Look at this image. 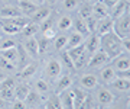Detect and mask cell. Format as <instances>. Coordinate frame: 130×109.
Wrapping results in <instances>:
<instances>
[{
    "label": "cell",
    "instance_id": "d4e9b609",
    "mask_svg": "<svg viewBox=\"0 0 130 109\" xmlns=\"http://www.w3.org/2000/svg\"><path fill=\"white\" fill-rule=\"evenodd\" d=\"M72 25L75 26V31L78 33H81L83 37H87L90 33L88 28H87V23H85V19H83V18H78V19L72 20Z\"/></svg>",
    "mask_w": 130,
    "mask_h": 109
},
{
    "label": "cell",
    "instance_id": "277c9868",
    "mask_svg": "<svg viewBox=\"0 0 130 109\" xmlns=\"http://www.w3.org/2000/svg\"><path fill=\"white\" fill-rule=\"evenodd\" d=\"M61 73H62V63L59 60H56V58H51L46 63V67H45L46 77L49 80H56L61 76Z\"/></svg>",
    "mask_w": 130,
    "mask_h": 109
},
{
    "label": "cell",
    "instance_id": "ba28073f",
    "mask_svg": "<svg viewBox=\"0 0 130 109\" xmlns=\"http://www.w3.org/2000/svg\"><path fill=\"white\" fill-rule=\"evenodd\" d=\"M113 22H114V20H113L110 16H106V18L97 19L95 33H97V35H104V33H107V32H111L113 31Z\"/></svg>",
    "mask_w": 130,
    "mask_h": 109
},
{
    "label": "cell",
    "instance_id": "9a60e30c",
    "mask_svg": "<svg viewBox=\"0 0 130 109\" xmlns=\"http://www.w3.org/2000/svg\"><path fill=\"white\" fill-rule=\"evenodd\" d=\"M58 96H59V100H61V108L72 109V90L70 87L62 90Z\"/></svg>",
    "mask_w": 130,
    "mask_h": 109
},
{
    "label": "cell",
    "instance_id": "484cf974",
    "mask_svg": "<svg viewBox=\"0 0 130 109\" xmlns=\"http://www.w3.org/2000/svg\"><path fill=\"white\" fill-rule=\"evenodd\" d=\"M84 44V37L81 33H78L77 31L72 32L68 37V42H67V48H72V47H77V45H81Z\"/></svg>",
    "mask_w": 130,
    "mask_h": 109
},
{
    "label": "cell",
    "instance_id": "74e56055",
    "mask_svg": "<svg viewBox=\"0 0 130 109\" xmlns=\"http://www.w3.org/2000/svg\"><path fill=\"white\" fill-rule=\"evenodd\" d=\"M0 68H2V70H6V71L13 73V71L16 70V64H13V63L5 60L3 57H0Z\"/></svg>",
    "mask_w": 130,
    "mask_h": 109
},
{
    "label": "cell",
    "instance_id": "8992f818",
    "mask_svg": "<svg viewBox=\"0 0 130 109\" xmlns=\"http://www.w3.org/2000/svg\"><path fill=\"white\" fill-rule=\"evenodd\" d=\"M84 48L88 54H94L95 51L100 50V35L95 32L88 33L87 38H84Z\"/></svg>",
    "mask_w": 130,
    "mask_h": 109
},
{
    "label": "cell",
    "instance_id": "7402d4cb",
    "mask_svg": "<svg viewBox=\"0 0 130 109\" xmlns=\"http://www.w3.org/2000/svg\"><path fill=\"white\" fill-rule=\"evenodd\" d=\"M0 26H2V29H3V32H5L6 35H18V33H20V31H22V28H19V26L10 23V22H7V20H5V19L0 22Z\"/></svg>",
    "mask_w": 130,
    "mask_h": 109
},
{
    "label": "cell",
    "instance_id": "60d3db41",
    "mask_svg": "<svg viewBox=\"0 0 130 109\" xmlns=\"http://www.w3.org/2000/svg\"><path fill=\"white\" fill-rule=\"evenodd\" d=\"M12 47H18V41L13 38H5L2 39L0 42V50H6V48H12Z\"/></svg>",
    "mask_w": 130,
    "mask_h": 109
},
{
    "label": "cell",
    "instance_id": "ac0fdd59",
    "mask_svg": "<svg viewBox=\"0 0 130 109\" xmlns=\"http://www.w3.org/2000/svg\"><path fill=\"white\" fill-rule=\"evenodd\" d=\"M18 16H23L20 9L18 6H5L0 10V18L6 19V18H18Z\"/></svg>",
    "mask_w": 130,
    "mask_h": 109
},
{
    "label": "cell",
    "instance_id": "7c38bea8",
    "mask_svg": "<svg viewBox=\"0 0 130 109\" xmlns=\"http://www.w3.org/2000/svg\"><path fill=\"white\" fill-rule=\"evenodd\" d=\"M18 3H19L18 7L20 9V12H22L23 16H32V15L35 13V10L39 7L38 5L32 3L30 0H19Z\"/></svg>",
    "mask_w": 130,
    "mask_h": 109
},
{
    "label": "cell",
    "instance_id": "680465c9",
    "mask_svg": "<svg viewBox=\"0 0 130 109\" xmlns=\"http://www.w3.org/2000/svg\"><path fill=\"white\" fill-rule=\"evenodd\" d=\"M14 2H19V0H14Z\"/></svg>",
    "mask_w": 130,
    "mask_h": 109
},
{
    "label": "cell",
    "instance_id": "8fae6325",
    "mask_svg": "<svg viewBox=\"0 0 130 109\" xmlns=\"http://www.w3.org/2000/svg\"><path fill=\"white\" fill-rule=\"evenodd\" d=\"M0 57H3L5 60L13 63L18 66L19 64V50L18 47H12V48H6V50H0Z\"/></svg>",
    "mask_w": 130,
    "mask_h": 109
},
{
    "label": "cell",
    "instance_id": "3957f363",
    "mask_svg": "<svg viewBox=\"0 0 130 109\" xmlns=\"http://www.w3.org/2000/svg\"><path fill=\"white\" fill-rule=\"evenodd\" d=\"M110 61H111V58L108 57L103 50H98L94 54H91L90 61H88V67H91V68H101V67L107 66Z\"/></svg>",
    "mask_w": 130,
    "mask_h": 109
},
{
    "label": "cell",
    "instance_id": "e0dca14e",
    "mask_svg": "<svg viewBox=\"0 0 130 109\" xmlns=\"http://www.w3.org/2000/svg\"><path fill=\"white\" fill-rule=\"evenodd\" d=\"M49 15H51V7H38V9L35 10V13L30 16V22L41 23L42 20L46 19Z\"/></svg>",
    "mask_w": 130,
    "mask_h": 109
},
{
    "label": "cell",
    "instance_id": "11a10c76",
    "mask_svg": "<svg viewBox=\"0 0 130 109\" xmlns=\"http://www.w3.org/2000/svg\"><path fill=\"white\" fill-rule=\"evenodd\" d=\"M3 79H5V74H3V73H2V71H0V81L3 80Z\"/></svg>",
    "mask_w": 130,
    "mask_h": 109
},
{
    "label": "cell",
    "instance_id": "4316f807",
    "mask_svg": "<svg viewBox=\"0 0 130 109\" xmlns=\"http://www.w3.org/2000/svg\"><path fill=\"white\" fill-rule=\"evenodd\" d=\"M29 92H30V89L28 84H16L14 86V99L25 100Z\"/></svg>",
    "mask_w": 130,
    "mask_h": 109
},
{
    "label": "cell",
    "instance_id": "44dd1931",
    "mask_svg": "<svg viewBox=\"0 0 130 109\" xmlns=\"http://www.w3.org/2000/svg\"><path fill=\"white\" fill-rule=\"evenodd\" d=\"M100 77H101V80L104 81L106 84H110V83L116 79V70H114L111 66L104 67V68H101V71H100Z\"/></svg>",
    "mask_w": 130,
    "mask_h": 109
},
{
    "label": "cell",
    "instance_id": "c3c4849f",
    "mask_svg": "<svg viewBox=\"0 0 130 109\" xmlns=\"http://www.w3.org/2000/svg\"><path fill=\"white\" fill-rule=\"evenodd\" d=\"M81 108H94V100H93V98L87 95V98H85V100H84V103H83V106H81Z\"/></svg>",
    "mask_w": 130,
    "mask_h": 109
},
{
    "label": "cell",
    "instance_id": "ab89813d",
    "mask_svg": "<svg viewBox=\"0 0 130 109\" xmlns=\"http://www.w3.org/2000/svg\"><path fill=\"white\" fill-rule=\"evenodd\" d=\"M81 5V0H64L62 2V7L65 10H74Z\"/></svg>",
    "mask_w": 130,
    "mask_h": 109
},
{
    "label": "cell",
    "instance_id": "e575fe53",
    "mask_svg": "<svg viewBox=\"0 0 130 109\" xmlns=\"http://www.w3.org/2000/svg\"><path fill=\"white\" fill-rule=\"evenodd\" d=\"M49 41L51 39L46 38L45 35H42V37H39V38H36V42H38V50H39V54H42V52H45L49 48Z\"/></svg>",
    "mask_w": 130,
    "mask_h": 109
},
{
    "label": "cell",
    "instance_id": "7a4b0ae2",
    "mask_svg": "<svg viewBox=\"0 0 130 109\" xmlns=\"http://www.w3.org/2000/svg\"><path fill=\"white\" fill-rule=\"evenodd\" d=\"M113 32L116 33L120 38H126L130 35V15L129 12H126L124 15H121L120 18L113 19Z\"/></svg>",
    "mask_w": 130,
    "mask_h": 109
},
{
    "label": "cell",
    "instance_id": "f35d334b",
    "mask_svg": "<svg viewBox=\"0 0 130 109\" xmlns=\"http://www.w3.org/2000/svg\"><path fill=\"white\" fill-rule=\"evenodd\" d=\"M91 12H93V6L88 5V3H85L79 7V18H83V19H87L88 16H91Z\"/></svg>",
    "mask_w": 130,
    "mask_h": 109
},
{
    "label": "cell",
    "instance_id": "4fadbf2b",
    "mask_svg": "<svg viewBox=\"0 0 130 109\" xmlns=\"http://www.w3.org/2000/svg\"><path fill=\"white\" fill-rule=\"evenodd\" d=\"M25 103H26V108H39L42 105V98L41 93H38L36 90H30L25 99Z\"/></svg>",
    "mask_w": 130,
    "mask_h": 109
},
{
    "label": "cell",
    "instance_id": "6f0895ef",
    "mask_svg": "<svg viewBox=\"0 0 130 109\" xmlns=\"http://www.w3.org/2000/svg\"><path fill=\"white\" fill-rule=\"evenodd\" d=\"M87 2H95V0H87Z\"/></svg>",
    "mask_w": 130,
    "mask_h": 109
},
{
    "label": "cell",
    "instance_id": "5bb4252c",
    "mask_svg": "<svg viewBox=\"0 0 130 109\" xmlns=\"http://www.w3.org/2000/svg\"><path fill=\"white\" fill-rule=\"evenodd\" d=\"M87 93L81 89H72V109H81Z\"/></svg>",
    "mask_w": 130,
    "mask_h": 109
},
{
    "label": "cell",
    "instance_id": "30bf717a",
    "mask_svg": "<svg viewBox=\"0 0 130 109\" xmlns=\"http://www.w3.org/2000/svg\"><path fill=\"white\" fill-rule=\"evenodd\" d=\"M23 50L26 51V54H29L30 58H36L39 55V50H38V42L35 37H30V38H26L23 44Z\"/></svg>",
    "mask_w": 130,
    "mask_h": 109
},
{
    "label": "cell",
    "instance_id": "4dcf8cb0",
    "mask_svg": "<svg viewBox=\"0 0 130 109\" xmlns=\"http://www.w3.org/2000/svg\"><path fill=\"white\" fill-rule=\"evenodd\" d=\"M85 51V48H84V44H81V45H77V47H72V48H68L67 50V54H68V57L74 61V60H77V58L83 54V52Z\"/></svg>",
    "mask_w": 130,
    "mask_h": 109
},
{
    "label": "cell",
    "instance_id": "6da1fadb",
    "mask_svg": "<svg viewBox=\"0 0 130 109\" xmlns=\"http://www.w3.org/2000/svg\"><path fill=\"white\" fill-rule=\"evenodd\" d=\"M100 50H103L111 60L117 55H120L121 52H124L123 47H121V38L117 37L113 31L104 33V35H100Z\"/></svg>",
    "mask_w": 130,
    "mask_h": 109
},
{
    "label": "cell",
    "instance_id": "bcb514c9",
    "mask_svg": "<svg viewBox=\"0 0 130 109\" xmlns=\"http://www.w3.org/2000/svg\"><path fill=\"white\" fill-rule=\"evenodd\" d=\"M43 35L46 37V38H49V39H54L56 37V31H55V28H51V29H46V31H43Z\"/></svg>",
    "mask_w": 130,
    "mask_h": 109
},
{
    "label": "cell",
    "instance_id": "b9f144b4",
    "mask_svg": "<svg viewBox=\"0 0 130 109\" xmlns=\"http://www.w3.org/2000/svg\"><path fill=\"white\" fill-rule=\"evenodd\" d=\"M85 23H87V28H88L90 33L95 32V25H97V19H95L94 16H88V18L85 19Z\"/></svg>",
    "mask_w": 130,
    "mask_h": 109
},
{
    "label": "cell",
    "instance_id": "f907efd6",
    "mask_svg": "<svg viewBox=\"0 0 130 109\" xmlns=\"http://www.w3.org/2000/svg\"><path fill=\"white\" fill-rule=\"evenodd\" d=\"M117 2H119V0H103V3H104V5L108 7V9H110V7H113V6L117 3Z\"/></svg>",
    "mask_w": 130,
    "mask_h": 109
},
{
    "label": "cell",
    "instance_id": "f546056e",
    "mask_svg": "<svg viewBox=\"0 0 130 109\" xmlns=\"http://www.w3.org/2000/svg\"><path fill=\"white\" fill-rule=\"evenodd\" d=\"M56 26H58L59 31H68V29H71V26H72V18L68 16V15H65V16L59 18Z\"/></svg>",
    "mask_w": 130,
    "mask_h": 109
},
{
    "label": "cell",
    "instance_id": "9f6ffc18",
    "mask_svg": "<svg viewBox=\"0 0 130 109\" xmlns=\"http://www.w3.org/2000/svg\"><path fill=\"white\" fill-rule=\"evenodd\" d=\"M3 2H6V3H13L14 0H3Z\"/></svg>",
    "mask_w": 130,
    "mask_h": 109
},
{
    "label": "cell",
    "instance_id": "603a6c76",
    "mask_svg": "<svg viewBox=\"0 0 130 109\" xmlns=\"http://www.w3.org/2000/svg\"><path fill=\"white\" fill-rule=\"evenodd\" d=\"M90 57H91V54H88L87 51H84L83 54L77 58V60H74V61H72V67H74V68H77V70L87 67V66H88V61H90Z\"/></svg>",
    "mask_w": 130,
    "mask_h": 109
},
{
    "label": "cell",
    "instance_id": "1f68e13d",
    "mask_svg": "<svg viewBox=\"0 0 130 109\" xmlns=\"http://www.w3.org/2000/svg\"><path fill=\"white\" fill-rule=\"evenodd\" d=\"M45 108L46 109H59L61 108V100L58 95H51L48 98L46 103H45Z\"/></svg>",
    "mask_w": 130,
    "mask_h": 109
},
{
    "label": "cell",
    "instance_id": "836d02e7",
    "mask_svg": "<svg viewBox=\"0 0 130 109\" xmlns=\"http://www.w3.org/2000/svg\"><path fill=\"white\" fill-rule=\"evenodd\" d=\"M55 42H54V47H55V50H58V51H61V50H64V48H67V42H68V37L67 35H56L55 38Z\"/></svg>",
    "mask_w": 130,
    "mask_h": 109
},
{
    "label": "cell",
    "instance_id": "2e32d148",
    "mask_svg": "<svg viewBox=\"0 0 130 109\" xmlns=\"http://www.w3.org/2000/svg\"><path fill=\"white\" fill-rule=\"evenodd\" d=\"M91 16H94L95 19H101V18H106L108 16V7H107L103 2H97L93 5V12H91Z\"/></svg>",
    "mask_w": 130,
    "mask_h": 109
},
{
    "label": "cell",
    "instance_id": "ffe728a7",
    "mask_svg": "<svg viewBox=\"0 0 130 109\" xmlns=\"http://www.w3.org/2000/svg\"><path fill=\"white\" fill-rule=\"evenodd\" d=\"M79 83L83 84V87H85V89H88V90H91L98 86V80L94 74H84V76H81Z\"/></svg>",
    "mask_w": 130,
    "mask_h": 109
},
{
    "label": "cell",
    "instance_id": "83f0119b",
    "mask_svg": "<svg viewBox=\"0 0 130 109\" xmlns=\"http://www.w3.org/2000/svg\"><path fill=\"white\" fill-rule=\"evenodd\" d=\"M38 70V66L36 64H28V66H25V68L20 73H19V77L20 79H30V77L35 76V73Z\"/></svg>",
    "mask_w": 130,
    "mask_h": 109
},
{
    "label": "cell",
    "instance_id": "f5cc1de1",
    "mask_svg": "<svg viewBox=\"0 0 130 109\" xmlns=\"http://www.w3.org/2000/svg\"><path fill=\"white\" fill-rule=\"evenodd\" d=\"M6 106H7V102H6L5 99H2V98H0V109H2V108H6Z\"/></svg>",
    "mask_w": 130,
    "mask_h": 109
},
{
    "label": "cell",
    "instance_id": "8d00e7d4",
    "mask_svg": "<svg viewBox=\"0 0 130 109\" xmlns=\"http://www.w3.org/2000/svg\"><path fill=\"white\" fill-rule=\"evenodd\" d=\"M51 28H55V19H54L51 15H49L46 19H43L41 23H39V29H41L42 32H43V31H46V29H51Z\"/></svg>",
    "mask_w": 130,
    "mask_h": 109
},
{
    "label": "cell",
    "instance_id": "f6af8a7d",
    "mask_svg": "<svg viewBox=\"0 0 130 109\" xmlns=\"http://www.w3.org/2000/svg\"><path fill=\"white\" fill-rule=\"evenodd\" d=\"M121 47H123V51L129 54V51H130V39H129V37L121 38Z\"/></svg>",
    "mask_w": 130,
    "mask_h": 109
},
{
    "label": "cell",
    "instance_id": "5b68a950",
    "mask_svg": "<svg viewBox=\"0 0 130 109\" xmlns=\"http://www.w3.org/2000/svg\"><path fill=\"white\" fill-rule=\"evenodd\" d=\"M95 100L100 106H110L114 102V95L106 87H98L95 93Z\"/></svg>",
    "mask_w": 130,
    "mask_h": 109
},
{
    "label": "cell",
    "instance_id": "d590c367",
    "mask_svg": "<svg viewBox=\"0 0 130 109\" xmlns=\"http://www.w3.org/2000/svg\"><path fill=\"white\" fill-rule=\"evenodd\" d=\"M0 98L5 99L6 102H12L14 99V87H6L0 89Z\"/></svg>",
    "mask_w": 130,
    "mask_h": 109
},
{
    "label": "cell",
    "instance_id": "d6986e66",
    "mask_svg": "<svg viewBox=\"0 0 130 109\" xmlns=\"http://www.w3.org/2000/svg\"><path fill=\"white\" fill-rule=\"evenodd\" d=\"M41 29H39V23H35V22H28V23L25 25L23 28H22V35H23L25 38H30V37H36V33L39 32Z\"/></svg>",
    "mask_w": 130,
    "mask_h": 109
},
{
    "label": "cell",
    "instance_id": "d6a6232c",
    "mask_svg": "<svg viewBox=\"0 0 130 109\" xmlns=\"http://www.w3.org/2000/svg\"><path fill=\"white\" fill-rule=\"evenodd\" d=\"M35 90H36L38 93H41V95H45L49 92V84H48V81H45L43 79H39V80L35 81Z\"/></svg>",
    "mask_w": 130,
    "mask_h": 109
},
{
    "label": "cell",
    "instance_id": "db71d44e",
    "mask_svg": "<svg viewBox=\"0 0 130 109\" xmlns=\"http://www.w3.org/2000/svg\"><path fill=\"white\" fill-rule=\"evenodd\" d=\"M32 3H35V5H38V6H42L43 5V0H30Z\"/></svg>",
    "mask_w": 130,
    "mask_h": 109
},
{
    "label": "cell",
    "instance_id": "7bdbcfd3",
    "mask_svg": "<svg viewBox=\"0 0 130 109\" xmlns=\"http://www.w3.org/2000/svg\"><path fill=\"white\" fill-rule=\"evenodd\" d=\"M16 83H14L13 77H7V79H3V80L0 81V89H6V87H14Z\"/></svg>",
    "mask_w": 130,
    "mask_h": 109
},
{
    "label": "cell",
    "instance_id": "cb8c5ba5",
    "mask_svg": "<svg viewBox=\"0 0 130 109\" xmlns=\"http://www.w3.org/2000/svg\"><path fill=\"white\" fill-rule=\"evenodd\" d=\"M110 84H111V87L120 90V92H127V90L130 89V80H129V79H121V77L117 79V77H116Z\"/></svg>",
    "mask_w": 130,
    "mask_h": 109
},
{
    "label": "cell",
    "instance_id": "681fc988",
    "mask_svg": "<svg viewBox=\"0 0 130 109\" xmlns=\"http://www.w3.org/2000/svg\"><path fill=\"white\" fill-rule=\"evenodd\" d=\"M62 61L67 64V67H70V68L72 67V60L68 57V54H67V52H64V54H62Z\"/></svg>",
    "mask_w": 130,
    "mask_h": 109
},
{
    "label": "cell",
    "instance_id": "816d5d0a",
    "mask_svg": "<svg viewBox=\"0 0 130 109\" xmlns=\"http://www.w3.org/2000/svg\"><path fill=\"white\" fill-rule=\"evenodd\" d=\"M58 2V0H43V5H46V6H54Z\"/></svg>",
    "mask_w": 130,
    "mask_h": 109
},
{
    "label": "cell",
    "instance_id": "ee69618b",
    "mask_svg": "<svg viewBox=\"0 0 130 109\" xmlns=\"http://www.w3.org/2000/svg\"><path fill=\"white\" fill-rule=\"evenodd\" d=\"M12 108H13V109H25V108H26V103H25V100L13 99V100H12Z\"/></svg>",
    "mask_w": 130,
    "mask_h": 109
},
{
    "label": "cell",
    "instance_id": "f1b7e54d",
    "mask_svg": "<svg viewBox=\"0 0 130 109\" xmlns=\"http://www.w3.org/2000/svg\"><path fill=\"white\" fill-rule=\"evenodd\" d=\"M71 84H72V76L71 74H65L64 77H61V80L58 81V86H56L58 93H61L62 90L68 89V87H71Z\"/></svg>",
    "mask_w": 130,
    "mask_h": 109
},
{
    "label": "cell",
    "instance_id": "7dc6e473",
    "mask_svg": "<svg viewBox=\"0 0 130 109\" xmlns=\"http://www.w3.org/2000/svg\"><path fill=\"white\" fill-rule=\"evenodd\" d=\"M116 77L129 79V77H130V70H116Z\"/></svg>",
    "mask_w": 130,
    "mask_h": 109
},
{
    "label": "cell",
    "instance_id": "52a82bcc",
    "mask_svg": "<svg viewBox=\"0 0 130 109\" xmlns=\"http://www.w3.org/2000/svg\"><path fill=\"white\" fill-rule=\"evenodd\" d=\"M127 7H129V2L127 0H119L113 7L108 9V16L111 19H117V18H120L121 15H124L126 12H129Z\"/></svg>",
    "mask_w": 130,
    "mask_h": 109
},
{
    "label": "cell",
    "instance_id": "9c48e42d",
    "mask_svg": "<svg viewBox=\"0 0 130 109\" xmlns=\"http://www.w3.org/2000/svg\"><path fill=\"white\" fill-rule=\"evenodd\" d=\"M111 67L114 70H130V58L127 52H121L120 55L113 58Z\"/></svg>",
    "mask_w": 130,
    "mask_h": 109
}]
</instances>
